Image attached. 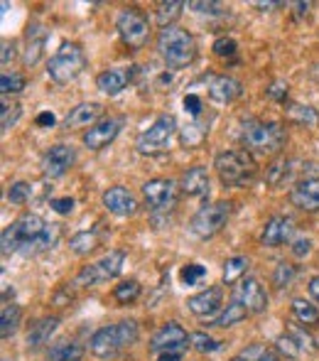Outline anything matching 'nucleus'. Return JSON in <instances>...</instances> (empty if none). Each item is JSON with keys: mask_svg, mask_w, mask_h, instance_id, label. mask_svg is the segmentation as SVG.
Returning a JSON list of instances; mask_svg holds the SVG:
<instances>
[{"mask_svg": "<svg viewBox=\"0 0 319 361\" xmlns=\"http://www.w3.org/2000/svg\"><path fill=\"white\" fill-rule=\"evenodd\" d=\"M177 133V118L172 114H162L153 121L148 130L138 135L135 140V150L140 155H158V152H165L170 147L172 138Z\"/></svg>", "mask_w": 319, "mask_h": 361, "instance_id": "obj_9", "label": "nucleus"}, {"mask_svg": "<svg viewBox=\"0 0 319 361\" xmlns=\"http://www.w3.org/2000/svg\"><path fill=\"white\" fill-rule=\"evenodd\" d=\"M204 135H206V130H204V128H199V126H196V123L187 126V128L182 130V145H184V147H194V145H199L201 140H204Z\"/></svg>", "mask_w": 319, "mask_h": 361, "instance_id": "obj_44", "label": "nucleus"}, {"mask_svg": "<svg viewBox=\"0 0 319 361\" xmlns=\"http://www.w3.org/2000/svg\"><path fill=\"white\" fill-rule=\"evenodd\" d=\"M192 347H194L199 354H214V352H219V349H221V342L211 337V334L194 332V334H192Z\"/></svg>", "mask_w": 319, "mask_h": 361, "instance_id": "obj_38", "label": "nucleus"}, {"mask_svg": "<svg viewBox=\"0 0 319 361\" xmlns=\"http://www.w3.org/2000/svg\"><path fill=\"white\" fill-rule=\"evenodd\" d=\"M49 32L42 23L32 20L25 30V49H23V64L25 67H37L44 57V47H47Z\"/></svg>", "mask_w": 319, "mask_h": 361, "instance_id": "obj_16", "label": "nucleus"}, {"mask_svg": "<svg viewBox=\"0 0 319 361\" xmlns=\"http://www.w3.org/2000/svg\"><path fill=\"white\" fill-rule=\"evenodd\" d=\"M86 354V349L81 347L79 342H69V339H62V342L52 344L47 352L49 361H81Z\"/></svg>", "mask_w": 319, "mask_h": 361, "instance_id": "obj_26", "label": "nucleus"}, {"mask_svg": "<svg viewBox=\"0 0 319 361\" xmlns=\"http://www.w3.org/2000/svg\"><path fill=\"white\" fill-rule=\"evenodd\" d=\"M20 319H23V310L15 302H5L3 312H0V337L3 339L13 337L20 327Z\"/></svg>", "mask_w": 319, "mask_h": 361, "instance_id": "obj_28", "label": "nucleus"}, {"mask_svg": "<svg viewBox=\"0 0 319 361\" xmlns=\"http://www.w3.org/2000/svg\"><path fill=\"white\" fill-rule=\"evenodd\" d=\"M20 116H23V109H20L18 104H8V101H3V111H0V121H3V133H8V130L13 128L15 123H18Z\"/></svg>", "mask_w": 319, "mask_h": 361, "instance_id": "obj_42", "label": "nucleus"}, {"mask_svg": "<svg viewBox=\"0 0 319 361\" xmlns=\"http://www.w3.org/2000/svg\"><path fill=\"white\" fill-rule=\"evenodd\" d=\"M231 361H246V359H243V357H239V354H236V357L231 359Z\"/></svg>", "mask_w": 319, "mask_h": 361, "instance_id": "obj_56", "label": "nucleus"}, {"mask_svg": "<svg viewBox=\"0 0 319 361\" xmlns=\"http://www.w3.org/2000/svg\"><path fill=\"white\" fill-rule=\"evenodd\" d=\"M268 96H270L273 101H285L287 99V81H273L270 89H268Z\"/></svg>", "mask_w": 319, "mask_h": 361, "instance_id": "obj_48", "label": "nucleus"}, {"mask_svg": "<svg viewBox=\"0 0 319 361\" xmlns=\"http://www.w3.org/2000/svg\"><path fill=\"white\" fill-rule=\"evenodd\" d=\"M74 162H77V150L67 143H57L42 155V175L49 180H59L72 170Z\"/></svg>", "mask_w": 319, "mask_h": 361, "instance_id": "obj_14", "label": "nucleus"}, {"mask_svg": "<svg viewBox=\"0 0 319 361\" xmlns=\"http://www.w3.org/2000/svg\"><path fill=\"white\" fill-rule=\"evenodd\" d=\"M123 126H125V116H108V118L86 128L84 135H81V143L89 147V150H104L106 145H111L118 138Z\"/></svg>", "mask_w": 319, "mask_h": 361, "instance_id": "obj_11", "label": "nucleus"}, {"mask_svg": "<svg viewBox=\"0 0 319 361\" xmlns=\"http://www.w3.org/2000/svg\"><path fill=\"white\" fill-rule=\"evenodd\" d=\"M317 347H319V332H317Z\"/></svg>", "mask_w": 319, "mask_h": 361, "instance_id": "obj_57", "label": "nucleus"}, {"mask_svg": "<svg viewBox=\"0 0 319 361\" xmlns=\"http://www.w3.org/2000/svg\"><path fill=\"white\" fill-rule=\"evenodd\" d=\"M290 202L302 212H319V180L305 177L290 190Z\"/></svg>", "mask_w": 319, "mask_h": 361, "instance_id": "obj_20", "label": "nucleus"}, {"mask_svg": "<svg viewBox=\"0 0 319 361\" xmlns=\"http://www.w3.org/2000/svg\"><path fill=\"white\" fill-rule=\"evenodd\" d=\"M30 197H32V185H30V182L20 180V182H13V185H10V190H8V202H10V204L23 207Z\"/></svg>", "mask_w": 319, "mask_h": 361, "instance_id": "obj_39", "label": "nucleus"}, {"mask_svg": "<svg viewBox=\"0 0 319 361\" xmlns=\"http://www.w3.org/2000/svg\"><path fill=\"white\" fill-rule=\"evenodd\" d=\"M292 8H297V15H307L312 8V3H292Z\"/></svg>", "mask_w": 319, "mask_h": 361, "instance_id": "obj_54", "label": "nucleus"}, {"mask_svg": "<svg viewBox=\"0 0 319 361\" xmlns=\"http://www.w3.org/2000/svg\"><path fill=\"white\" fill-rule=\"evenodd\" d=\"M96 246H99L96 231H77L69 238V251L77 253V256H89L91 251H96Z\"/></svg>", "mask_w": 319, "mask_h": 361, "instance_id": "obj_31", "label": "nucleus"}, {"mask_svg": "<svg viewBox=\"0 0 319 361\" xmlns=\"http://www.w3.org/2000/svg\"><path fill=\"white\" fill-rule=\"evenodd\" d=\"M182 8H184V3H180V0L160 3V5H158V10H155V23H158L162 30H165V27H172V23H175V20L182 15Z\"/></svg>", "mask_w": 319, "mask_h": 361, "instance_id": "obj_32", "label": "nucleus"}, {"mask_svg": "<svg viewBox=\"0 0 319 361\" xmlns=\"http://www.w3.org/2000/svg\"><path fill=\"white\" fill-rule=\"evenodd\" d=\"M216 175L224 187H246L256 180L258 165L248 150H224L214 157Z\"/></svg>", "mask_w": 319, "mask_h": 361, "instance_id": "obj_5", "label": "nucleus"}, {"mask_svg": "<svg viewBox=\"0 0 319 361\" xmlns=\"http://www.w3.org/2000/svg\"><path fill=\"white\" fill-rule=\"evenodd\" d=\"M243 94V84L239 79H234V76H211L209 81V99L214 101V104H231V101H236L239 96Z\"/></svg>", "mask_w": 319, "mask_h": 361, "instance_id": "obj_21", "label": "nucleus"}, {"mask_svg": "<svg viewBox=\"0 0 319 361\" xmlns=\"http://www.w3.org/2000/svg\"><path fill=\"white\" fill-rule=\"evenodd\" d=\"M59 327V317H39L37 322L30 324L27 329V337H25V344H27L30 349H39L44 347V344H49V339H52V334L57 332Z\"/></svg>", "mask_w": 319, "mask_h": 361, "instance_id": "obj_23", "label": "nucleus"}, {"mask_svg": "<svg viewBox=\"0 0 319 361\" xmlns=\"http://www.w3.org/2000/svg\"><path fill=\"white\" fill-rule=\"evenodd\" d=\"M104 116V106L96 104V101H81V104L74 106L72 111L64 118V126L67 128H86V126H96L99 118Z\"/></svg>", "mask_w": 319, "mask_h": 361, "instance_id": "obj_22", "label": "nucleus"}, {"mask_svg": "<svg viewBox=\"0 0 319 361\" xmlns=\"http://www.w3.org/2000/svg\"><path fill=\"white\" fill-rule=\"evenodd\" d=\"M290 251H292V256H295V258H307L312 253V238L310 236H295V238H292Z\"/></svg>", "mask_w": 319, "mask_h": 361, "instance_id": "obj_45", "label": "nucleus"}, {"mask_svg": "<svg viewBox=\"0 0 319 361\" xmlns=\"http://www.w3.org/2000/svg\"><path fill=\"white\" fill-rule=\"evenodd\" d=\"M158 52L170 69H184L196 59V39L184 27H165L158 35Z\"/></svg>", "mask_w": 319, "mask_h": 361, "instance_id": "obj_3", "label": "nucleus"}, {"mask_svg": "<svg viewBox=\"0 0 319 361\" xmlns=\"http://www.w3.org/2000/svg\"><path fill=\"white\" fill-rule=\"evenodd\" d=\"M290 160H280V162H275V165H270L268 167V182H270L273 187H277V185H282V182L290 177Z\"/></svg>", "mask_w": 319, "mask_h": 361, "instance_id": "obj_43", "label": "nucleus"}, {"mask_svg": "<svg viewBox=\"0 0 319 361\" xmlns=\"http://www.w3.org/2000/svg\"><path fill=\"white\" fill-rule=\"evenodd\" d=\"M123 266H125V253L123 251H108L96 263H89V266L81 268L79 276L74 278V286L94 288V286H101V283H108L123 273Z\"/></svg>", "mask_w": 319, "mask_h": 361, "instance_id": "obj_8", "label": "nucleus"}, {"mask_svg": "<svg viewBox=\"0 0 319 361\" xmlns=\"http://www.w3.org/2000/svg\"><path fill=\"white\" fill-rule=\"evenodd\" d=\"M138 298H140V283L135 281V278L123 281L120 286L113 288V300L118 305H130V302H135Z\"/></svg>", "mask_w": 319, "mask_h": 361, "instance_id": "obj_34", "label": "nucleus"}, {"mask_svg": "<svg viewBox=\"0 0 319 361\" xmlns=\"http://www.w3.org/2000/svg\"><path fill=\"white\" fill-rule=\"evenodd\" d=\"M180 278L184 286H199V283L206 278V268L199 266V263H187V266L180 271Z\"/></svg>", "mask_w": 319, "mask_h": 361, "instance_id": "obj_40", "label": "nucleus"}, {"mask_svg": "<svg viewBox=\"0 0 319 361\" xmlns=\"http://www.w3.org/2000/svg\"><path fill=\"white\" fill-rule=\"evenodd\" d=\"M292 314L300 324L305 327H312V324H319V310L317 305H312L310 300L305 298H295L292 300Z\"/></svg>", "mask_w": 319, "mask_h": 361, "instance_id": "obj_30", "label": "nucleus"}, {"mask_svg": "<svg viewBox=\"0 0 319 361\" xmlns=\"http://www.w3.org/2000/svg\"><path fill=\"white\" fill-rule=\"evenodd\" d=\"M239 357H243L246 361H280L277 359V352L268 344H251V347L241 349Z\"/></svg>", "mask_w": 319, "mask_h": 361, "instance_id": "obj_35", "label": "nucleus"}, {"mask_svg": "<svg viewBox=\"0 0 319 361\" xmlns=\"http://www.w3.org/2000/svg\"><path fill=\"white\" fill-rule=\"evenodd\" d=\"M187 307H189L192 314L201 319H209V317H219L221 307H224V290L221 288H206L201 293L192 295L187 300Z\"/></svg>", "mask_w": 319, "mask_h": 361, "instance_id": "obj_17", "label": "nucleus"}, {"mask_svg": "<svg viewBox=\"0 0 319 361\" xmlns=\"http://www.w3.org/2000/svg\"><path fill=\"white\" fill-rule=\"evenodd\" d=\"M15 54H18V42H13V39H3V54H0V62H3V67H8L10 62L15 59Z\"/></svg>", "mask_w": 319, "mask_h": 361, "instance_id": "obj_49", "label": "nucleus"}, {"mask_svg": "<svg viewBox=\"0 0 319 361\" xmlns=\"http://www.w3.org/2000/svg\"><path fill=\"white\" fill-rule=\"evenodd\" d=\"M130 81V72L128 69H106V72H101L96 76V86H99V91H104L106 96H118L120 91L128 86Z\"/></svg>", "mask_w": 319, "mask_h": 361, "instance_id": "obj_25", "label": "nucleus"}, {"mask_svg": "<svg viewBox=\"0 0 319 361\" xmlns=\"http://www.w3.org/2000/svg\"><path fill=\"white\" fill-rule=\"evenodd\" d=\"M189 8L194 10V13H201V15H219L224 5H219V3H189Z\"/></svg>", "mask_w": 319, "mask_h": 361, "instance_id": "obj_50", "label": "nucleus"}, {"mask_svg": "<svg viewBox=\"0 0 319 361\" xmlns=\"http://www.w3.org/2000/svg\"><path fill=\"white\" fill-rule=\"evenodd\" d=\"M101 202H104L106 209L115 216H133L135 212H138V202H135V197L120 185L108 187V190L101 195Z\"/></svg>", "mask_w": 319, "mask_h": 361, "instance_id": "obj_19", "label": "nucleus"}, {"mask_svg": "<svg viewBox=\"0 0 319 361\" xmlns=\"http://www.w3.org/2000/svg\"><path fill=\"white\" fill-rule=\"evenodd\" d=\"M287 118L297 126H305V128H317L319 126V114L312 109V106L287 104Z\"/></svg>", "mask_w": 319, "mask_h": 361, "instance_id": "obj_29", "label": "nucleus"}, {"mask_svg": "<svg viewBox=\"0 0 319 361\" xmlns=\"http://www.w3.org/2000/svg\"><path fill=\"white\" fill-rule=\"evenodd\" d=\"M307 290H310V298L315 300V302L319 305V276H315L310 281V286H307Z\"/></svg>", "mask_w": 319, "mask_h": 361, "instance_id": "obj_52", "label": "nucleus"}, {"mask_svg": "<svg viewBox=\"0 0 319 361\" xmlns=\"http://www.w3.org/2000/svg\"><path fill=\"white\" fill-rule=\"evenodd\" d=\"M115 30L123 44L133 52L143 49L150 39V20L138 8H123L115 18Z\"/></svg>", "mask_w": 319, "mask_h": 361, "instance_id": "obj_7", "label": "nucleus"}, {"mask_svg": "<svg viewBox=\"0 0 319 361\" xmlns=\"http://www.w3.org/2000/svg\"><path fill=\"white\" fill-rule=\"evenodd\" d=\"M74 204H77V202H74L72 197H54V200H49V207H52V209L57 212L59 216H69V214H72Z\"/></svg>", "mask_w": 319, "mask_h": 361, "instance_id": "obj_46", "label": "nucleus"}, {"mask_svg": "<svg viewBox=\"0 0 319 361\" xmlns=\"http://www.w3.org/2000/svg\"><path fill=\"white\" fill-rule=\"evenodd\" d=\"M234 204L231 202H211L204 204L189 221V231L199 238H214L229 224Z\"/></svg>", "mask_w": 319, "mask_h": 361, "instance_id": "obj_10", "label": "nucleus"}, {"mask_svg": "<svg viewBox=\"0 0 319 361\" xmlns=\"http://www.w3.org/2000/svg\"><path fill=\"white\" fill-rule=\"evenodd\" d=\"M256 8H261V10H270V8H282L285 3H253Z\"/></svg>", "mask_w": 319, "mask_h": 361, "instance_id": "obj_55", "label": "nucleus"}, {"mask_svg": "<svg viewBox=\"0 0 319 361\" xmlns=\"http://www.w3.org/2000/svg\"><path fill=\"white\" fill-rule=\"evenodd\" d=\"M287 140V130L280 121H246L241 126V143L246 150L261 152V155H273L282 150Z\"/></svg>", "mask_w": 319, "mask_h": 361, "instance_id": "obj_4", "label": "nucleus"}, {"mask_svg": "<svg viewBox=\"0 0 319 361\" xmlns=\"http://www.w3.org/2000/svg\"><path fill=\"white\" fill-rule=\"evenodd\" d=\"M189 344H192V334H187L182 324L167 322L153 334V339H150V352H155V354L184 352Z\"/></svg>", "mask_w": 319, "mask_h": 361, "instance_id": "obj_13", "label": "nucleus"}, {"mask_svg": "<svg viewBox=\"0 0 319 361\" xmlns=\"http://www.w3.org/2000/svg\"><path fill=\"white\" fill-rule=\"evenodd\" d=\"M246 317H248V310L243 307L241 302H236V300H231V302L226 305V307L219 312V317L211 319V327L229 329V327H234V324L243 322V319H246Z\"/></svg>", "mask_w": 319, "mask_h": 361, "instance_id": "obj_27", "label": "nucleus"}, {"mask_svg": "<svg viewBox=\"0 0 319 361\" xmlns=\"http://www.w3.org/2000/svg\"><path fill=\"white\" fill-rule=\"evenodd\" d=\"M57 238V228L52 224H47L39 214H27L18 216L10 226L3 228L0 236V246L3 253H23V256H37L42 251H49Z\"/></svg>", "mask_w": 319, "mask_h": 361, "instance_id": "obj_1", "label": "nucleus"}, {"mask_svg": "<svg viewBox=\"0 0 319 361\" xmlns=\"http://www.w3.org/2000/svg\"><path fill=\"white\" fill-rule=\"evenodd\" d=\"M182 106H184V111H187L189 116L199 118V116H201V106H204V104H201V99H199L196 94H187V96H184V101H182Z\"/></svg>", "mask_w": 319, "mask_h": 361, "instance_id": "obj_47", "label": "nucleus"}, {"mask_svg": "<svg viewBox=\"0 0 319 361\" xmlns=\"http://www.w3.org/2000/svg\"><path fill=\"white\" fill-rule=\"evenodd\" d=\"M27 86V79L23 74H15V72H5L0 76V94L8 96V94H20V91Z\"/></svg>", "mask_w": 319, "mask_h": 361, "instance_id": "obj_37", "label": "nucleus"}, {"mask_svg": "<svg viewBox=\"0 0 319 361\" xmlns=\"http://www.w3.org/2000/svg\"><path fill=\"white\" fill-rule=\"evenodd\" d=\"M234 300L248 310V314H261L268 310V293L258 278H243L234 290Z\"/></svg>", "mask_w": 319, "mask_h": 361, "instance_id": "obj_15", "label": "nucleus"}, {"mask_svg": "<svg viewBox=\"0 0 319 361\" xmlns=\"http://www.w3.org/2000/svg\"><path fill=\"white\" fill-rule=\"evenodd\" d=\"M180 190L184 192L187 197H206L209 195V172L206 167L194 165L182 175L180 180Z\"/></svg>", "mask_w": 319, "mask_h": 361, "instance_id": "obj_24", "label": "nucleus"}, {"mask_svg": "<svg viewBox=\"0 0 319 361\" xmlns=\"http://www.w3.org/2000/svg\"><path fill=\"white\" fill-rule=\"evenodd\" d=\"M182 354L184 352H165L158 354V361H182Z\"/></svg>", "mask_w": 319, "mask_h": 361, "instance_id": "obj_53", "label": "nucleus"}, {"mask_svg": "<svg viewBox=\"0 0 319 361\" xmlns=\"http://www.w3.org/2000/svg\"><path fill=\"white\" fill-rule=\"evenodd\" d=\"M295 276H297V266H292V263H287V261H280L275 266V271H273V283H275V288H287L295 281Z\"/></svg>", "mask_w": 319, "mask_h": 361, "instance_id": "obj_36", "label": "nucleus"}, {"mask_svg": "<svg viewBox=\"0 0 319 361\" xmlns=\"http://www.w3.org/2000/svg\"><path fill=\"white\" fill-rule=\"evenodd\" d=\"M211 49H214V54L219 59H234L236 52H239V44H236L234 37H219V39H214Z\"/></svg>", "mask_w": 319, "mask_h": 361, "instance_id": "obj_41", "label": "nucleus"}, {"mask_svg": "<svg viewBox=\"0 0 319 361\" xmlns=\"http://www.w3.org/2000/svg\"><path fill=\"white\" fill-rule=\"evenodd\" d=\"M54 123H57V118H54V114H49V111H44V114L37 116V126H47V128H52Z\"/></svg>", "mask_w": 319, "mask_h": 361, "instance_id": "obj_51", "label": "nucleus"}, {"mask_svg": "<svg viewBox=\"0 0 319 361\" xmlns=\"http://www.w3.org/2000/svg\"><path fill=\"white\" fill-rule=\"evenodd\" d=\"M140 337V327L133 319H123V322L106 324V327L96 329L89 339V352L96 359H113L123 352L125 347L135 344Z\"/></svg>", "mask_w": 319, "mask_h": 361, "instance_id": "obj_2", "label": "nucleus"}, {"mask_svg": "<svg viewBox=\"0 0 319 361\" xmlns=\"http://www.w3.org/2000/svg\"><path fill=\"white\" fill-rule=\"evenodd\" d=\"M248 271V258L246 256H231L229 261L224 263V283L226 286H234L239 283Z\"/></svg>", "mask_w": 319, "mask_h": 361, "instance_id": "obj_33", "label": "nucleus"}, {"mask_svg": "<svg viewBox=\"0 0 319 361\" xmlns=\"http://www.w3.org/2000/svg\"><path fill=\"white\" fill-rule=\"evenodd\" d=\"M86 64H89V59H86L84 47L77 42H64L62 47L49 57L47 76L59 86L72 84V81L86 69Z\"/></svg>", "mask_w": 319, "mask_h": 361, "instance_id": "obj_6", "label": "nucleus"}, {"mask_svg": "<svg viewBox=\"0 0 319 361\" xmlns=\"http://www.w3.org/2000/svg\"><path fill=\"white\" fill-rule=\"evenodd\" d=\"M292 231H295V226H292V219L285 216V214H275V216L268 219L265 226H263L261 243L265 248H277V246H282L285 241H290Z\"/></svg>", "mask_w": 319, "mask_h": 361, "instance_id": "obj_18", "label": "nucleus"}, {"mask_svg": "<svg viewBox=\"0 0 319 361\" xmlns=\"http://www.w3.org/2000/svg\"><path fill=\"white\" fill-rule=\"evenodd\" d=\"M145 204L153 212H167L177 202V182L167 177H153L143 185Z\"/></svg>", "mask_w": 319, "mask_h": 361, "instance_id": "obj_12", "label": "nucleus"}]
</instances>
